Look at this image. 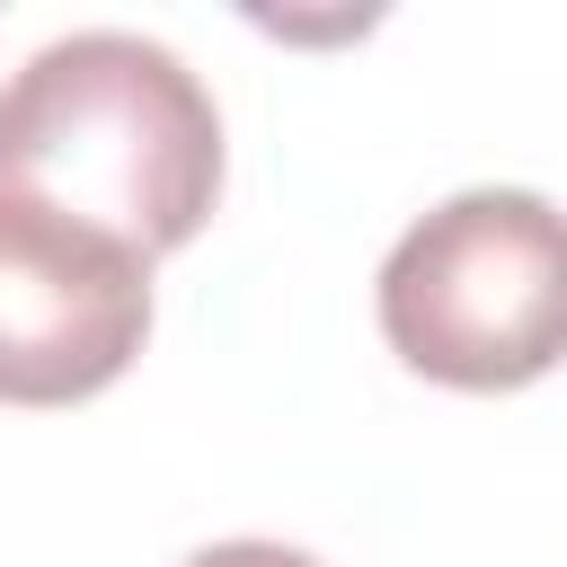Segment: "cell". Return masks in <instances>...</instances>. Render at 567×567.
Listing matches in <instances>:
<instances>
[{
	"label": "cell",
	"mask_w": 567,
	"mask_h": 567,
	"mask_svg": "<svg viewBox=\"0 0 567 567\" xmlns=\"http://www.w3.org/2000/svg\"><path fill=\"white\" fill-rule=\"evenodd\" d=\"M0 186L168 257L213 221L221 106L159 35L71 27L0 80Z\"/></svg>",
	"instance_id": "obj_1"
},
{
	"label": "cell",
	"mask_w": 567,
	"mask_h": 567,
	"mask_svg": "<svg viewBox=\"0 0 567 567\" xmlns=\"http://www.w3.org/2000/svg\"><path fill=\"white\" fill-rule=\"evenodd\" d=\"M151 337V257L0 186V399L71 408Z\"/></svg>",
	"instance_id": "obj_3"
},
{
	"label": "cell",
	"mask_w": 567,
	"mask_h": 567,
	"mask_svg": "<svg viewBox=\"0 0 567 567\" xmlns=\"http://www.w3.org/2000/svg\"><path fill=\"white\" fill-rule=\"evenodd\" d=\"M186 567H328V558H310V549H292V540H213V549H195Z\"/></svg>",
	"instance_id": "obj_4"
},
{
	"label": "cell",
	"mask_w": 567,
	"mask_h": 567,
	"mask_svg": "<svg viewBox=\"0 0 567 567\" xmlns=\"http://www.w3.org/2000/svg\"><path fill=\"white\" fill-rule=\"evenodd\" d=\"M372 310L408 372L523 390L567 363V213L532 186H461L390 239Z\"/></svg>",
	"instance_id": "obj_2"
}]
</instances>
